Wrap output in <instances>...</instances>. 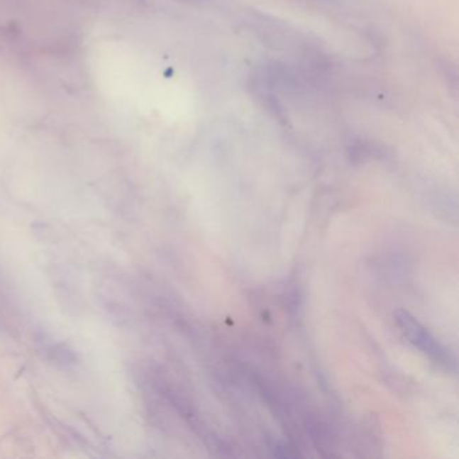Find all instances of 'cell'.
<instances>
[{
  "label": "cell",
  "instance_id": "obj_1",
  "mask_svg": "<svg viewBox=\"0 0 459 459\" xmlns=\"http://www.w3.org/2000/svg\"><path fill=\"white\" fill-rule=\"evenodd\" d=\"M394 316L399 328H402L408 341L411 342L415 348H418L420 352H423L435 363L448 369L451 365L455 367V361L446 348L441 342H438L433 334L419 323L412 315L408 314L407 311L399 310Z\"/></svg>",
  "mask_w": 459,
  "mask_h": 459
}]
</instances>
